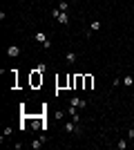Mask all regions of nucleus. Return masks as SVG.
Masks as SVG:
<instances>
[{
  "instance_id": "obj_6",
  "label": "nucleus",
  "mask_w": 134,
  "mask_h": 150,
  "mask_svg": "<svg viewBox=\"0 0 134 150\" xmlns=\"http://www.w3.org/2000/svg\"><path fill=\"white\" fill-rule=\"evenodd\" d=\"M7 54H9V56H11V58H16L18 54H20V47H18V45H11V47H9V50H7Z\"/></svg>"
},
{
  "instance_id": "obj_11",
  "label": "nucleus",
  "mask_w": 134,
  "mask_h": 150,
  "mask_svg": "<svg viewBox=\"0 0 134 150\" xmlns=\"http://www.w3.org/2000/svg\"><path fill=\"white\" fill-rule=\"evenodd\" d=\"M123 83H125L127 87H132V85H134V78H132V76H125V78H123Z\"/></svg>"
},
{
  "instance_id": "obj_3",
  "label": "nucleus",
  "mask_w": 134,
  "mask_h": 150,
  "mask_svg": "<svg viewBox=\"0 0 134 150\" xmlns=\"http://www.w3.org/2000/svg\"><path fill=\"white\" fill-rule=\"evenodd\" d=\"M92 87H94V76L83 74V90H92Z\"/></svg>"
},
{
  "instance_id": "obj_8",
  "label": "nucleus",
  "mask_w": 134,
  "mask_h": 150,
  "mask_svg": "<svg viewBox=\"0 0 134 150\" xmlns=\"http://www.w3.org/2000/svg\"><path fill=\"white\" fill-rule=\"evenodd\" d=\"M34 41H36V43H40V45H42V43L47 41V36H45V34H42V32H38V34H36V36H34Z\"/></svg>"
},
{
  "instance_id": "obj_2",
  "label": "nucleus",
  "mask_w": 134,
  "mask_h": 150,
  "mask_svg": "<svg viewBox=\"0 0 134 150\" xmlns=\"http://www.w3.org/2000/svg\"><path fill=\"white\" fill-rule=\"evenodd\" d=\"M29 83H31V87H40L42 85V72L34 69L31 74H29Z\"/></svg>"
},
{
  "instance_id": "obj_7",
  "label": "nucleus",
  "mask_w": 134,
  "mask_h": 150,
  "mask_svg": "<svg viewBox=\"0 0 134 150\" xmlns=\"http://www.w3.org/2000/svg\"><path fill=\"white\" fill-rule=\"evenodd\" d=\"M65 61L69 63V65H74V63H76V54H74V52H67V54H65Z\"/></svg>"
},
{
  "instance_id": "obj_12",
  "label": "nucleus",
  "mask_w": 134,
  "mask_h": 150,
  "mask_svg": "<svg viewBox=\"0 0 134 150\" xmlns=\"http://www.w3.org/2000/svg\"><path fill=\"white\" fill-rule=\"evenodd\" d=\"M58 9H60V11H67V9H69V5H67L65 0H60V2H58Z\"/></svg>"
},
{
  "instance_id": "obj_9",
  "label": "nucleus",
  "mask_w": 134,
  "mask_h": 150,
  "mask_svg": "<svg viewBox=\"0 0 134 150\" xmlns=\"http://www.w3.org/2000/svg\"><path fill=\"white\" fill-rule=\"evenodd\" d=\"M76 90H83V74H76Z\"/></svg>"
},
{
  "instance_id": "obj_13",
  "label": "nucleus",
  "mask_w": 134,
  "mask_h": 150,
  "mask_svg": "<svg viewBox=\"0 0 134 150\" xmlns=\"http://www.w3.org/2000/svg\"><path fill=\"white\" fill-rule=\"evenodd\" d=\"M116 148H118V150H125V148H127V141H125V139H121V141L116 143Z\"/></svg>"
},
{
  "instance_id": "obj_1",
  "label": "nucleus",
  "mask_w": 134,
  "mask_h": 150,
  "mask_svg": "<svg viewBox=\"0 0 134 150\" xmlns=\"http://www.w3.org/2000/svg\"><path fill=\"white\" fill-rule=\"evenodd\" d=\"M51 16L56 18V20H58L60 25H67V23H69V14H67V11H60L58 7H56L54 11H51Z\"/></svg>"
},
{
  "instance_id": "obj_10",
  "label": "nucleus",
  "mask_w": 134,
  "mask_h": 150,
  "mask_svg": "<svg viewBox=\"0 0 134 150\" xmlns=\"http://www.w3.org/2000/svg\"><path fill=\"white\" fill-rule=\"evenodd\" d=\"M90 29H92V32H98V29H100V20H92Z\"/></svg>"
},
{
  "instance_id": "obj_14",
  "label": "nucleus",
  "mask_w": 134,
  "mask_h": 150,
  "mask_svg": "<svg viewBox=\"0 0 134 150\" xmlns=\"http://www.w3.org/2000/svg\"><path fill=\"white\" fill-rule=\"evenodd\" d=\"M127 137H130V139H134V128H130V130H127Z\"/></svg>"
},
{
  "instance_id": "obj_4",
  "label": "nucleus",
  "mask_w": 134,
  "mask_h": 150,
  "mask_svg": "<svg viewBox=\"0 0 134 150\" xmlns=\"http://www.w3.org/2000/svg\"><path fill=\"white\" fill-rule=\"evenodd\" d=\"M69 105H74V108H85V105H87V101H85V99H78V96H72V99H69Z\"/></svg>"
},
{
  "instance_id": "obj_5",
  "label": "nucleus",
  "mask_w": 134,
  "mask_h": 150,
  "mask_svg": "<svg viewBox=\"0 0 134 150\" xmlns=\"http://www.w3.org/2000/svg\"><path fill=\"white\" fill-rule=\"evenodd\" d=\"M45 141H47V137H45V134H40V139H34V141H31V148H34V150H38Z\"/></svg>"
}]
</instances>
